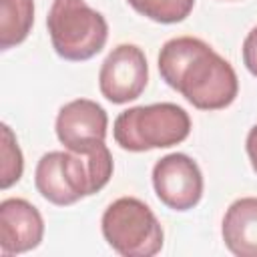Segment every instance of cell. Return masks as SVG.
<instances>
[{"mask_svg": "<svg viewBox=\"0 0 257 257\" xmlns=\"http://www.w3.org/2000/svg\"><path fill=\"white\" fill-rule=\"evenodd\" d=\"M159 72L171 88L201 110L229 106L239 90L233 66L207 42L193 36L171 38L163 44Z\"/></svg>", "mask_w": 257, "mask_h": 257, "instance_id": "1", "label": "cell"}, {"mask_svg": "<svg viewBox=\"0 0 257 257\" xmlns=\"http://www.w3.org/2000/svg\"><path fill=\"white\" fill-rule=\"evenodd\" d=\"M110 175L112 155L102 143L88 153L50 151L42 155L34 171V183L46 201L64 207L98 193Z\"/></svg>", "mask_w": 257, "mask_h": 257, "instance_id": "2", "label": "cell"}, {"mask_svg": "<svg viewBox=\"0 0 257 257\" xmlns=\"http://www.w3.org/2000/svg\"><path fill=\"white\" fill-rule=\"evenodd\" d=\"M114 141L133 153L173 147L191 133V118L185 108L173 102L143 104L122 110L114 120Z\"/></svg>", "mask_w": 257, "mask_h": 257, "instance_id": "3", "label": "cell"}, {"mask_svg": "<svg viewBox=\"0 0 257 257\" xmlns=\"http://www.w3.org/2000/svg\"><path fill=\"white\" fill-rule=\"evenodd\" d=\"M46 26L56 54L74 62L98 54L108 36L104 16L84 0H54Z\"/></svg>", "mask_w": 257, "mask_h": 257, "instance_id": "4", "label": "cell"}, {"mask_svg": "<svg viewBox=\"0 0 257 257\" xmlns=\"http://www.w3.org/2000/svg\"><path fill=\"white\" fill-rule=\"evenodd\" d=\"M102 235L124 257H153L163 247V227L155 213L137 197L112 201L102 215Z\"/></svg>", "mask_w": 257, "mask_h": 257, "instance_id": "5", "label": "cell"}, {"mask_svg": "<svg viewBox=\"0 0 257 257\" xmlns=\"http://www.w3.org/2000/svg\"><path fill=\"white\" fill-rule=\"evenodd\" d=\"M153 187L161 203L175 211H187L201 201L203 175L191 157L171 153L155 163Z\"/></svg>", "mask_w": 257, "mask_h": 257, "instance_id": "6", "label": "cell"}, {"mask_svg": "<svg viewBox=\"0 0 257 257\" xmlns=\"http://www.w3.org/2000/svg\"><path fill=\"white\" fill-rule=\"evenodd\" d=\"M147 80V58L135 44H118L116 48H112L98 72L100 92L114 104L135 100L145 90Z\"/></svg>", "mask_w": 257, "mask_h": 257, "instance_id": "7", "label": "cell"}, {"mask_svg": "<svg viewBox=\"0 0 257 257\" xmlns=\"http://www.w3.org/2000/svg\"><path fill=\"white\" fill-rule=\"evenodd\" d=\"M108 116L104 108L90 98L66 102L56 116V137L66 151L88 153L106 139Z\"/></svg>", "mask_w": 257, "mask_h": 257, "instance_id": "8", "label": "cell"}, {"mask_svg": "<svg viewBox=\"0 0 257 257\" xmlns=\"http://www.w3.org/2000/svg\"><path fill=\"white\" fill-rule=\"evenodd\" d=\"M44 221L40 211L24 199L0 203V249L4 255L26 253L42 241Z\"/></svg>", "mask_w": 257, "mask_h": 257, "instance_id": "9", "label": "cell"}, {"mask_svg": "<svg viewBox=\"0 0 257 257\" xmlns=\"http://www.w3.org/2000/svg\"><path fill=\"white\" fill-rule=\"evenodd\" d=\"M227 249L237 257H257V197L231 203L221 225Z\"/></svg>", "mask_w": 257, "mask_h": 257, "instance_id": "10", "label": "cell"}, {"mask_svg": "<svg viewBox=\"0 0 257 257\" xmlns=\"http://www.w3.org/2000/svg\"><path fill=\"white\" fill-rule=\"evenodd\" d=\"M34 22L32 0H0V48L8 50L20 44Z\"/></svg>", "mask_w": 257, "mask_h": 257, "instance_id": "11", "label": "cell"}, {"mask_svg": "<svg viewBox=\"0 0 257 257\" xmlns=\"http://www.w3.org/2000/svg\"><path fill=\"white\" fill-rule=\"evenodd\" d=\"M126 2L139 14L163 24L185 20L195 4V0H126Z\"/></svg>", "mask_w": 257, "mask_h": 257, "instance_id": "12", "label": "cell"}, {"mask_svg": "<svg viewBox=\"0 0 257 257\" xmlns=\"http://www.w3.org/2000/svg\"><path fill=\"white\" fill-rule=\"evenodd\" d=\"M0 189H8L10 185L18 183L22 177L24 161H22V151L10 131L8 124H0Z\"/></svg>", "mask_w": 257, "mask_h": 257, "instance_id": "13", "label": "cell"}, {"mask_svg": "<svg viewBox=\"0 0 257 257\" xmlns=\"http://www.w3.org/2000/svg\"><path fill=\"white\" fill-rule=\"evenodd\" d=\"M243 62L247 66V70L257 76V26L245 36L243 42Z\"/></svg>", "mask_w": 257, "mask_h": 257, "instance_id": "14", "label": "cell"}, {"mask_svg": "<svg viewBox=\"0 0 257 257\" xmlns=\"http://www.w3.org/2000/svg\"><path fill=\"white\" fill-rule=\"evenodd\" d=\"M245 147H247V155H249L251 167H253V171L257 173V124H255V126H253L251 131H249Z\"/></svg>", "mask_w": 257, "mask_h": 257, "instance_id": "15", "label": "cell"}]
</instances>
